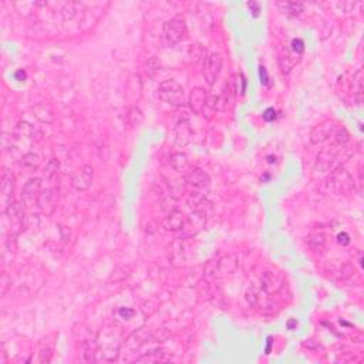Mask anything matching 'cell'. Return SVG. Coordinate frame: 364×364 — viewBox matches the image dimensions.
Masks as SVG:
<instances>
[{
  "mask_svg": "<svg viewBox=\"0 0 364 364\" xmlns=\"http://www.w3.org/2000/svg\"><path fill=\"white\" fill-rule=\"evenodd\" d=\"M188 36L187 21L182 14H176L172 19H169L162 28V42L167 47H172L182 40H185Z\"/></svg>",
  "mask_w": 364,
  "mask_h": 364,
  "instance_id": "cell-1",
  "label": "cell"
},
{
  "mask_svg": "<svg viewBox=\"0 0 364 364\" xmlns=\"http://www.w3.org/2000/svg\"><path fill=\"white\" fill-rule=\"evenodd\" d=\"M158 98L165 104L179 107L184 103V88L175 80H165L158 85Z\"/></svg>",
  "mask_w": 364,
  "mask_h": 364,
  "instance_id": "cell-2",
  "label": "cell"
},
{
  "mask_svg": "<svg viewBox=\"0 0 364 364\" xmlns=\"http://www.w3.org/2000/svg\"><path fill=\"white\" fill-rule=\"evenodd\" d=\"M329 185L336 194H349L354 189V179L350 172L340 165L330 172Z\"/></svg>",
  "mask_w": 364,
  "mask_h": 364,
  "instance_id": "cell-3",
  "label": "cell"
},
{
  "mask_svg": "<svg viewBox=\"0 0 364 364\" xmlns=\"http://www.w3.org/2000/svg\"><path fill=\"white\" fill-rule=\"evenodd\" d=\"M3 212H5L9 226H10V235H16L17 236L24 229V222H26L23 203L14 201Z\"/></svg>",
  "mask_w": 364,
  "mask_h": 364,
  "instance_id": "cell-4",
  "label": "cell"
},
{
  "mask_svg": "<svg viewBox=\"0 0 364 364\" xmlns=\"http://www.w3.org/2000/svg\"><path fill=\"white\" fill-rule=\"evenodd\" d=\"M337 128H339V124H337L335 119H324L323 123L317 124V126L310 131V134H309V141H310L313 145L324 144L326 141L333 138V134L336 133Z\"/></svg>",
  "mask_w": 364,
  "mask_h": 364,
  "instance_id": "cell-5",
  "label": "cell"
},
{
  "mask_svg": "<svg viewBox=\"0 0 364 364\" xmlns=\"http://www.w3.org/2000/svg\"><path fill=\"white\" fill-rule=\"evenodd\" d=\"M222 71V57L219 54H209L203 62L202 76L208 85H214Z\"/></svg>",
  "mask_w": 364,
  "mask_h": 364,
  "instance_id": "cell-6",
  "label": "cell"
},
{
  "mask_svg": "<svg viewBox=\"0 0 364 364\" xmlns=\"http://www.w3.org/2000/svg\"><path fill=\"white\" fill-rule=\"evenodd\" d=\"M57 203H58V192L54 188L43 189L37 199V206L46 217H51L54 214Z\"/></svg>",
  "mask_w": 364,
  "mask_h": 364,
  "instance_id": "cell-7",
  "label": "cell"
},
{
  "mask_svg": "<svg viewBox=\"0 0 364 364\" xmlns=\"http://www.w3.org/2000/svg\"><path fill=\"white\" fill-rule=\"evenodd\" d=\"M14 187H16V178H14L13 172L9 171V169H3V174H2V184H0L3 210L6 209L10 203L14 202L13 201Z\"/></svg>",
  "mask_w": 364,
  "mask_h": 364,
  "instance_id": "cell-8",
  "label": "cell"
},
{
  "mask_svg": "<svg viewBox=\"0 0 364 364\" xmlns=\"http://www.w3.org/2000/svg\"><path fill=\"white\" fill-rule=\"evenodd\" d=\"M94 179V169L91 165H81L71 178V185L77 191H87Z\"/></svg>",
  "mask_w": 364,
  "mask_h": 364,
  "instance_id": "cell-9",
  "label": "cell"
},
{
  "mask_svg": "<svg viewBox=\"0 0 364 364\" xmlns=\"http://www.w3.org/2000/svg\"><path fill=\"white\" fill-rule=\"evenodd\" d=\"M42 192V179L40 178H30L24 187H23V192H21V201L26 206H32L33 203H37L39 195Z\"/></svg>",
  "mask_w": 364,
  "mask_h": 364,
  "instance_id": "cell-10",
  "label": "cell"
},
{
  "mask_svg": "<svg viewBox=\"0 0 364 364\" xmlns=\"http://www.w3.org/2000/svg\"><path fill=\"white\" fill-rule=\"evenodd\" d=\"M141 96H142V77L140 73H133L127 78L126 97L131 104L135 105L137 101H140Z\"/></svg>",
  "mask_w": 364,
  "mask_h": 364,
  "instance_id": "cell-11",
  "label": "cell"
},
{
  "mask_svg": "<svg viewBox=\"0 0 364 364\" xmlns=\"http://www.w3.org/2000/svg\"><path fill=\"white\" fill-rule=\"evenodd\" d=\"M308 244L310 246V249L315 253L322 255L326 251V244H327V239H326V233L323 229L322 225H317L313 226L310 232H309Z\"/></svg>",
  "mask_w": 364,
  "mask_h": 364,
  "instance_id": "cell-12",
  "label": "cell"
},
{
  "mask_svg": "<svg viewBox=\"0 0 364 364\" xmlns=\"http://www.w3.org/2000/svg\"><path fill=\"white\" fill-rule=\"evenodd\" d=\"M285 287V282L278 273L265 272L260 279V289L266 294H276Z\"/></svg>",
  "mask_w": 364,
  "mask_h": 364,
  "instance_id": "cell-13",
  "label": "cell"
},
{
  "mask_svg": "<svg viewBox=\"0 0 364 364\" xmlns=\"http://www.w3.org/2000/svg\"><path fill=\"white\" fill-rule=\"evenodd\" d=\"M208 94L203 88H192L189 93V108L194 114H203L205 107L208 104Z\"/></svg>",
  "mask_w": 364,
  "mask_h": 364,
  "instance_id": "cell-14",
  "label": "cell"
},
{
  "mask_svg": "<svg viewBox=\"0 0 364 364\" xmlns=\"http://www.w3.org/2000/svg\"><path fill=\"white\" fill-rule=\"evenodd\" d=\"M337 167H340V162L337 161V157L335 153L322 151L320 154L317 155L315 165L316 171H319V172H331Z\"/></svg>",
  "mask_w": 364,
  "mask_h": 364,
  "instance_id": "cell-15",
  "label": "cell"
},
{
  "mask_svg": "<svg viewBox=\"0 0 364 364\" xmlns=\"http://www.w3.org/2000/svg\"><path fill=\"white\" fill-rule=\"evenodd\" d=\"M161 226L168 232H178L184 229L185 226V217L182 212H178V210H172L169 212L167 217L162 219Z\"/></svg>",
  "mask_w": 364,
  "mask_h": 364,
  "instance_id": "cell-16",
  "label": "cell"
},
{
  "mask_svg": "<svg viewBox=\"0 0 364 364\" xmlns=\"http://www.w3.org/2000/svg\"><path fill=\"white\" fill-rule=\"evenodd\" d=\"M187 182L196 189H206L209 188L210 185V176L203 169L196 168L189 171V174L187 175Z\"/></svg>",
  "mask_w": 364,
  "mask_h": 364,
  "instance_id": "cell-17",
  "label": "cell"
},
{
  "mask_svg": "<svg viewBox=\"0 0 364 364\" xmlns=\"http://www.w3.org/2000/svg\"><path fill=\"white\" fill-rule=\"evenodd\" d=\"M171 353L162 347L154 349V350L147 351L144 356L137 358V361H148V363H160V361H169L171 360Z\"/></svg>",
  "mask_w": 364,
  "mask_h": 364,
  "instance_id": "cell-18",
  "label": "cell"
},
{
  "mask_svg": "<svg viewBox=\"0 0 364 364\" xmlns=\"http://www.w3.org/2000/svg\"><path fill=\"white\" fill-rule=\"evenodd\" d=\"M300 60V57L297 54H294L293 51H285V54H280L279 57V67L283 74H289L290 71L293 70V67L296 63Z\"/></svg>",
  "mask_w": 364,
  "mask_h": 364,
  "instance_id": "cell-19",
  "label": "cell"
},
{
  "mask_svg": "<svg viewBox=\"0 0 364 364\" xmlns=\"http://www.w3.org/2000/svg\"><path fill=\"white\" fill-rule=\"evenodd\" d=\"M33 112H35L36 118L40 119L42 123H46V124L53 123V119H54V111H53V108H51L49 104H46V103L36 104L35 107H33Z\"/></svg>",
  "mask_w": 364,
  "mask_h": 364,
  "instance_id": "cell-20",
  "label": "cell"
},
{
  "mask_svg": "<svg viewBox=\"0 0 364 364\" xmlns=\"http://www.w3.org/2000/svg\"><path fill=\"white\" fill-rule=\"evenodd\" d=\"M14 137L16 138H35L36 130L27 121H20L14 127Z\"/></svg>",
  "mask_w": 364,
  "mask_h": 364,
  "instance_id": "cell-21",
  "label": "cell"
},
{
  "mask_svg": "<svg viewBox=\"0 0 364 364\" xmlns=\"http://www.w3.org/2000/svg\"><path fill=\"white\" fill-rule=\"evenodd\" d=\"M169 164L174 171L176 172H184L189 169V160L188 157L182 153H175V154L171 155V160H169Z\"/></svg>",
  "mask_w": 364,
  "mask_h": 364,
  "instance_id": "cell-22",
  "label": "cell"
},
{
  "mask_svg": "<svg viewBox=\"0 0 364 364\" xmlns=\"http://www.w3.org/2000/svg\"><path fill=\"white\" fill-rule=\"evenodd\" d=\"M80 9H81V3H78V2H66L62 6V12L60 13L63 16L64 20H73L80 13Z\"/></svg>",
  "mask_w": 364,
  "mask_h": 364,
  "instance_id": "cell-23",
  "label": "cell"
},
{
  "mask_svg": "<svg viewBox=\"0 0 364 364\" xmlns=\"http://www.w3.org/2000/svg\"><path fill=\"white\" fill-rule=\"evenodd\" d=\"M127 119H128V124L131 127H137L140 126L144 119V115H142V111L137 105H131L130 110H128V114H127Z\"/></svg>",
  "mask_w": 364,
  "mask_h": 364,
  "instance_id": "cell-24",
  "label": "cell"
},
{
  "mask_svg": "<svg viewBox=\"0 0 364 364\" xmlns=\"http://www.w3.org/2000/svg\"><path fill=\"white\" fill-rule=\"evenodd\" d=\"M333 144L335 145H340L344 147L349 141H350V133L344 128V127H339L336 130V133L333 134Z\"/></svg>",
  "mask_w": 364,
  "mask_h": 364,
  "instance_id": "cell-25",
  "label": "cell"
},
{
  "mask_svg": "<svg viewBox=\"0 0 364 364\" xmlns=\"http://www.w3.org/2000/svg\"><path fill=\"white\" fill-rule=\"evenodd\" d=\"M278 6L283 7V10H286V13L292 16H297L303 12L305 5L300 2H286V3H278Z\"/></svg>",
  "mask_w": 364,
  "mask_h": 364,
  "instance_id": "cell-26",
  "label": "cell"
},
{
  "mask_svg": "<svg viewBox=\"0 0 364 364\" xmlns=\"http://www.w3.org/2000/svg\"><path fill=\"white\" fill-rule=\"evenodd\" d=\"M21 164L27 168H37L39 164H40V157L35 153H28L23 157V161Z\"/></svg>",
  "mask_w": 364,
  "mask_h": 364,
  "instance_id": "cell-27",
  "label": "cell"
},
{
  "mask_svg": "<svg viewBox=\"0 0 364 364\" xmlns=\"http://www.w3.org/2000/svg\"><path fill=\"white\" fill-rule=\"evenodd\" d=\"M191 128L187 123H181V124H178L176 127V138H178V142L181 141V138H185V144L188 142L189 138H191Z\"/></svg>",
  "mask_w": 364,
  "mask_h": 364,
  "instance_id": "cell-28",
  "label": "cell"
},
{
  "mask_svg": "<svg viewBox=\"0 0 364 364\" xmlns=\"http://www.w3.org/2000/svg\"><path fill=\"white\" fill-rule=\"evenodd\" d=\"M58 167H60V162L56 158H51L47 165H46V175L49 176L50 179H53L54 176L57 175V171H58Z\"/></svg>",
  "mask_w": 364,
  "mask_h": 364,
  "instance_id": "cell-29",
  "label": "cell"
},
{
  "mask_svg": "<svg viewBox=\"0 0 364 364\" xmlns=\"http://www.w3.org/2000/svg\"><path fill=\"white\" fill-rule=\"evenodd\" d=\"M160 70H161V62L157 57H151L147 63V73L151 77H154L155 73H158Z\"/></svg>",
  "mask_w": 364,
  "mask_h": 364,
  "instance_id": "cell-30",
  "label": "cell"
},
{
  "mask_svg": "<svg viewBox=\"0 0 364 364\" xmlns=\"http://www.w3.org/2000/svg\"><path fill=\"white\" fill-rule=\"evenodd\" d=\"M337 273H339V278H340V279L347 280L350 279L351 276L354 275V267L349 265V263H343L342 266L339 267Z\"/></svg>",
  "mask_w": 364,
  "mask_h": 364,
  "instance_id": "cell-31",
  "label": "cell"
},
{
  "mask_svg": "<svg viewBox=\"0 0 364 364\" xmlns=\"http://www.w3.org/2000/svg\"><path fill=\"white\" fill-rule=\"evenodd\" d=\"M290 50L293 51L294 54L297 56H301L305 53V43L300 39H293L292 43H290Z\"/></svg>",
  "mask_w": 364,
  "mask_h": 364,
  "instance_id": "cell-32",
  "label": "cell"
},
{
  "mask_svg": "<svg viewBox=\"0 0 364 364\" xmlns=\"http://www.w3.org/2000/svg\"><path fill=\"white\" fill-rule=\"evenodd\" d=\"M350 242H351L350 235H349L347 232H342V233L337 235V244H339V245L347 246Z\"/></svg>",
  "mask_w": 364,
  "mask_h": 364,
  "instance_id": "cell-33",
  "label": "cell"
},
{
  "mask_svg": "<svg viewBox=\"0 0 364 364\" xmlns=\"http://www.w3.org/2000/svg\"><path fill=\"white\" fill-rule=\"evenodd\" d=\"M134 312L133 309H130V308H119L118 309V315L123 317V319H127V320H130L131 317L134 316Z\"/></svg>",
  "mask_w": 364,
  "mask_h": 364,
  "instance_id": "cell-34",
  "label": "cell"
},
{
  "mask_svg": "<svg viewBox=\"0 0 364 364\" xmlns=\"http://www.w3.org/2000/svg\"><path fill=\"white\" fill-rule=\"evenodd\" d=\"M259 74H260V83L263 85H270V81H269V76H267V71L266 69L263 67V66H260L259 67Z\"/></svg>",
  "mask_w": 364,
  "mask_h": 364,
  "instance_id": "cell-35",
  "label": "cell"
},
{
  "mask_svg": "<svg viewBox=\"0 0 364 364\" xmlns=\"http://www.w3.org/2000/svg\"><path fill=\"white\" fill-rule=\"evenodd\" d=\"M51 350L50 349H43L40 353V363H50L51 361Z\"/></svg>",
  "mask_w": 364,
  "mask_h": 364,
  "instance_id": "cell-36",
  "label": "cell"
},
{
  "mask_svg": "<svg viewBox=\"0 0 364 364\" xmlns=\"http://www.w3.org/2000/svg\"><path fill=\"white\" fill-rule=\"evenodd\" d=\"M9 283H12V280L7 278L6 273H3L2 276V296H5L7 292V287H9Z\"/></svg>",
  "mask_w": 364,
  "mask_h": 364,
  "instance_id": "cell-37",
  "label": "cell"
},
{
  "mask_svg": "<svg viewBox=\"0 0 364 364\" xmlns=\"http://www.w3.org/2000/svg\"><path fill=\"white\" fill-rule=\"evenodd\" d=\"M263 118H265V121H267V123H270V121L276 118V111H275L273 108H267L266 111L263 112Z\"/></svg>",
  "mask_w": 364,
  "mask_h": 364,
  "instance_id": "cell-38",
  "label": "cell"
},
{
  "mask_svg": "<svg viewBox=\"0 0 364 364\" xmlns=\"http://www.w3.org/2000/svg\"><path fill=\"white\" fill-rule=\"evenodd\" d=\"M14 77H16V80H19V81H23V80H26L27 74H26V71L17 70L16 71V74H14Z\"/></svg>",
  "mask_w": 364,
  "mask_h": 364,
  "instance_id": "cell-39",
  "label": "cell"
},
{
  "mask_svg": "<svg viewBox=\"0 0 364 364\" xmlns=\"http://www.w3.org/2000/svg\"><path fill=\"white\" fill-rule=\"evenodd\" d=\"M286 327H287V330L296 329V327H297V322H296V319H290V320L286 323Z\"/></svg>",
  "mask_w": 364,
  "mask_h": 364,
  "instance_id": "cell-40",
  "label": "cell"
}]
</instances>
